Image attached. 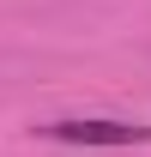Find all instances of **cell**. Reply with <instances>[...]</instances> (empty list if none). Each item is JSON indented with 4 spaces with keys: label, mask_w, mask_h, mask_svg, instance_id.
Returning <instances> with one entry per match:
<instances>
[{
    "label": "cell",
    "mask_w": 151,
    "mask_h": 157,
    "mask_svg": "<svg viewBox=\"0 0 151 157\" xmlns=\"http://www.w3.org/2000/svg\"><path fill=\"white\" fill-rule=\"evenodd\" d=\"M48 139H67V145H145L151 127H133V121H55Z\"/></svg>",
    "instance_id": "obj_1"
}]
</instances>
